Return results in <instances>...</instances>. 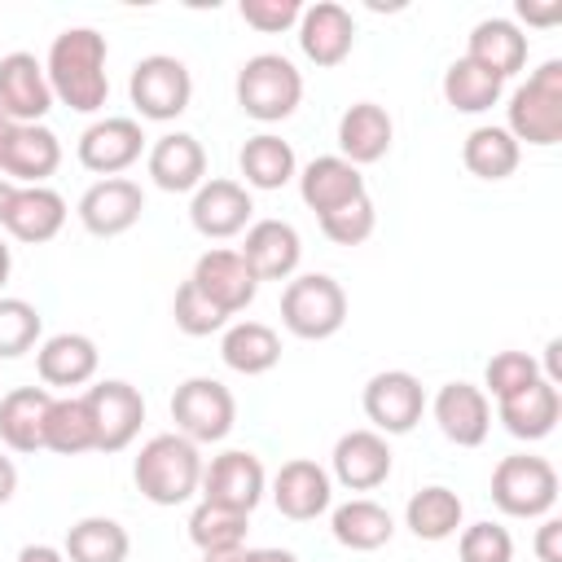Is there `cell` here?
Returning a JSON list of instances; mask_svg holds the SVG:
<instances>
[{
	"label": "cell",
	"mask_w": 562,
	"mask_h": 562,
	"mask_svg": "<svg viewBox=\"0 0 562 562\" xmlns=\"http://www.w3.org/2000/svg\"><path fill=\"white\" fill-rule=\"evenodd\" d=\"M430 413H435L439 435L457 448H479L492 430V404H487L483 386H474V382H443L430 400Z\"/></svg>",
	"instance_id": "ac0fdd59"
},
{
	"label": "cell",
	"mask_w": 562,
	"mask_h": 562,
	"mask_svg": "<svg viewBox=\"0 0 562 562\" xmlns=\"http://www.w3.org/2000/svg\"><path fill=\"white\" fill-rule=\"evenodd\" d=\"M171 316H176V329L180 334H189V338H206V334H220L224 325H228V316L193 285V281H184L180 290H176V299H171Z\"/></svg>",
	"instance_id": "60d3db41"
},
{
	"label": "cell",
	"mask_w": 562,
	"mask_h": 562,
	"mask_svg": "<svg viewBox=\"0 0 562 562\" xmlns=\"http://www.w3.org/2000/svg\"><path fill=\"white\" fill-rule=\"evenodd\" d=\"M237 13H241L246 26H255V31H263V35H281V31L299 26L303 4H299V0H241Z\"/></svg>",
	"instance_id": "f6af8a7d"
},
{
	"label": "cell",
	"mask_w": 562,
	"mask_h": 562,
	"mask_svg": "<svg viewBox=\"0 0 562 562\" xmlns=\"http://www.w3.org/2000/svg\"><path fill=\"white\" fill-rule=\"evenodd\" d=\"M61 224H66V198L57 189H48V184H18L0 228L13 241L44 246V241H53L61 233Z\"/></svg>",
	"instance_id": "d4e9b609"
},
{
	"label": "cell",
	"mask_w": 562,
	"mask_h": 562,
	"mask_svg": "<svg viewBox=\"0 0 562 562\" xmlns=\"http://www.w3.org/2000/svg\"><path fill=\"white\" fill-rule=\"evenodd\" d=\"M13 492H18V465H13V457L0 452V505H9Z\"/></svg>",
	"instance_id": "f907efd6"
},
{
	"label": "cell",
	"mask_w": 562,
	"mask_h": 562,
	"mask_svg": "<svg viewBox=\"0 0 562 562\" xmlns=\"http://www.w3.org/2000/svg\"><path fill=\"white\" fill-rule=\"evenodd\" d=\"M329 531H334V540H338L342 549H351V553H373V549L391 544L395 518H391L386 505H378V501H369V496H351L347 505H338V509L329 514Z\"/></svg>",
	"instance_id": "4dcf8cb0"
},
{
	"label": "cell",
	"mask_w": 562,
	"mask_h": 562,
	"mask_svg": "<svg viewBox=\"0 0 562 562\" xmlns=\"http://www.w3.org/2000/svg\"><path fill=\"white\" fill-rule=\"evenodd\" d=\"M404 527H408L417 540H430V544L452 540V536L465 527V505H461V496H457L452 487L430 483V487H422V492L408 496V505H404Z\"/></svg>",
	"instance_id": "d6a6232c"
},
{
	"label": "cell",
	"mask_w": 562,
	"mask_h": 562,
	"mask_svg": "<svg viewBox=\"0 0 562 562\" xmlns=\"http://www.w3.org/2000/svg\"><path fill=\"white\" fill-rule=\"evenodd\" d=\"M360 404H364V417L373 422L369 430H378V435H408L422 422V413H426V391H422V382L408 369H382V373H373L364 382Z\"/></svg>",
	"instance_id": "30bf717a"
},
{
	"label": "cell",
	"mask_w": 562,
	"mask_h": 562,
	"mask_svg": "<svg viewBox=\"0 0 562 562\" xmlns=\"http://www.w3.org/2000/svg\"><path fill=\"white\" fill-rule=\"evenodd\" d=\"M299 48L312 66H342L356 48V22L338 0L303 4L299 13Z\"/></svg>",
	"instance_id": "d6986e66"
},
{
	"label": "cell",
	"mask_w": 562,
	"mask_h": 562,
	"mask_svg": "<svg viewBox=\"0 0 562 562\" xmlns=\"http://www.w3.org/2000/svg\"><path fill=\"white\" fill-rule=\"evenodd\" d=\"M395 140V123L386 114V105L378 101H356L342 110L338 119V154L351 162V167H364V162H378L386 158Z\"/></svg>",
	"instance_id": "83f0119b"
},
{
	"label": "cell",
	"mask_w": 562,
	"mask_h": 562,
	"mask_svg": "<svg viewBox=\"0 0 562 562\" xmlns=\"http://www.w3.org/2000/svg\"><path fill=\"white\" fill-rule=\"evenodd\" d=\"M518 158H522V145L505 127H496V123L474 127L465 136V145H461V162L479 180H509L518 171Z\"/></svg>",
	"instance_id": "d590c367"
},
{
	"label": "cell",
	"mask_w": 562,
	"mask_h": 562,
	"mask_svg": "<svg viewBox=\"0 0 562 562\" xmlns=\"http://www.w3.org/2000/svg\"><path fill=\"white\" fill-rule=\"evenodd\" d=\"M373 228H378V211H373L369 193L347 202V206H338V211H329V215H321V233L334 246H360V241L373 237Z\"/></svg>",
	"instance_id": "7bdbcfd3"
},
{
	"label": "cell",
	"mask_w": 562,
	"mask_h": 562,
	"mask_svg": "<svg viewBox=\"0 0 562 562\" xmlns=\"http://www.w3.org/2000/svg\"><path fill=\"white\" fill-rule=\"evenodd\" d=\"M518 18H522L527 26H553V22H562V0H553V4L518 0Z\"/></svg>",
	"instance_id": "7dc6e473"
},
{
	"label": "cell",
	"mask_w": 562,
	"mask_h": 562,
	"mask_svg": "<svg viewBox=\"0 0 562 562\" xmlns=\"http://www.w3.org/2000/svg\"><path fill=\"white\" fill-rule=\"evenodd\" d=\"M281 325L303 342H325L347 325V290L329 272L290 277L281 290Z\"/></svg>",
	"instance_id": "5b68a950"
},
{
	"label": "cell",
	"mask_w": 562,
	"mask_h": 562,
	"mask_svg": "<svg viewBox=\"0 0 562 562\" xmlns=\"http://www.w3.org/2000/svg\"><path fill=\"white\" fill-rule=\"evenodd\" d=\"M202 448L193 439H184L180 430L154 435L140 443L136 461H132V483L149 505H184L198 487H202Z\"/></svg>",
	"instance_id": "7a4b0ae2"
},
{
	"label": "cell",
	"mask_w": 562,
	"mask_h": 562,
	"mask_svg": "<svg viewBox=\"0 0 562 562\" xmlns=\"http://www.w3.org/2000/svg\"><path fill=\"white\" fill-rule=\"evenodd\" d=\"M44 448L57 457H79L92 452V417L83 395H53L48 404V422H44Z\"/></svg>",
	"instance_id": "74e56055"
},
{
	"label": "cell",
	"mask_w": 562,
	"mask_h": 562,
	"mask_svg": "<svg viewBox=\"0 0 562 562\" xmlns=\"http://www.w3.org/2000/svg\"><path fill=\"white\" fill-rule=\"evenodd\" d=\"M97 364H101V351L88 334H53L35 347V373L44 386H83L97 378Z\"/></svg>",
	"instance_id": "484cf974"
},
{
	"label": "cell",
	"mask_w": 562,
	"mask_h": 562,
	"mask_svg": "<svg viewBox=\"0 0 562 562\" xmlns=\"http://www.w3.org/2000/svg\"><path fill=\"white\" fill-rule=\"evenodd\" d=\"M250 215H255V202H250V189L241 180H228V176H215V180H202L193 189V202H189V224L206 237V241H228L237 233L250 228Z\"/></svg>",
	"instance_id": "7c38bea8"
},
{
	"label": "cell",
	"mask_w": 562,
	"mask_h": 562,
	"mask_svg": "<svg viewBox=\"0 0 562 562\" xmlns=\"http://www.w3.org/2000/svg\"><path fill=\"white\" fill-rule=\"evenodd\" d=\"M9 272H13V250H9V241L0 237V290H4V281H9Z\"/></svg>",
	"instance_id": "db71d44e"
},
{
	"label": "cell",
	"mask_w": 562,
	"mask_h": 562,
	"mask_svg": "<svg viewBox=\"0 0 562 562\" xmlns=\"http://www.w3.org/2000/svg\"><path fill=\"white\" fill-rule=\"evenodd\" d=\"M492 505L509 518H549L558 505V470L531 452L501 457L492 470Z\"/></svg>",
	"instance_id": "8992f818"
},
{
	"label": "cell",
	"mask_w": 562,
	"mask_h": 562,
	"mask_svg": "<svg viewBox=\"0 0 562 562\" xmlns=\"http://www.w3.org/2000/svg\"><path fill=\"white\" fill-rule=\"evenodd\" d=\"M549 386H562V338H549L544 347V373H540Z\"/></svg>",
	"instance_id": "c3c4849f"
},
{
	"label": "cell",
	"mask_w": 562,
	"mask_h": 562,
	"mask_svg": "<svg viewBox=\"0 0 562 562\" xmlns=\"http://www.w3.org/2000/svg\"><path fill=\"white\" fill-rule=\"evenodd\" d=\"M13 562H66V553L57 544H22Z\"/></svg>",
	"instance_id": "681fc988"
},
{
	"label": "cell",
	"mask_w": 562,
	"mask_h": 562,
	"mask_svg": "<svg viewBox=\"0 0 562 562\" xmlns=\"http://www.w3.org/2000/svg\"><path fill=\"white\" fill-rule=\"evenodd\" d=\"M61 553H66V562H127L132 536H127V527L119 518L88 514V518L66 527Z\"/></svg>",
	"instance_id": "e575fe53"
},
{
	"label": "cell",
	"mask_w": 562,
	"mask_h": 562,
	"mask_svg": "<svg viewBox=\"0 0 562 562\" xmlns=\"http://www.w3.org/2000/svg\"><path fill=\"white\" fill-rule=\"evenodd\" d=\"M461 562H514V536L501 522H470L457 531Z\"/></svg>",
	"instance_id": "ee69618b"
},
{
	"label": "cell",
	"mask_w": 562,
	"mask_h": 562,
	"mask_svg": "<svg viewBox=\"0 0 562 562\" xmlns=\"http://www.w3.org/2000/svg\"><path fill=\"white\" fill-rule=\"evenodd\" d=\"M272 505L290 522H312L334 505V479L312 457H294L272 479Z\"/></svg>",
	"instance_id": "44dd1931"
},
{
	"label": "cell",
	"mask_w": 562,
	"mask_h": 562,
	"mask_svg": "<svg viewBox=\"0 0 562 562\" xmlns=\"http://www.w3.org/2000/svg\"><path fill=\"white\" fill-rule=\"evenodd\" d=\"M13 193H18V184L0 176V224H4V215H9V202H13Z\"/></svg>",
	"instance_id": "f5cc1de1"
},
{
	"label": "cell",
	"mask_w": 562,
	"mask_h": 562,
	"mask_svg": "<svg viewBox=\"0 0 562 562\" xmlns=\"http://www.w3.org/2000/svg\"><path fill=\"white\" fill-rule=\"evenodd\" d=\"M53 110V88L44 61L35 53H4L0 57V114L13 123H44Z\"/></svg>",
	"instance_id": "2e32d148"
},
{
	"label": "cell",
	"mask_w": 562,
	"mask_h": 562,
	"mask_svg": "<svg viewBox=\"0 0 562 562\" xmlns=\"http://www.w3.org/2000/svg\"><path fill=\"white\" fill-rule=\"evenodd\" d=\"M145 171L162 193H193L206 180V149L193 132H162L145 154Z\"/></svg>",
	"instance_id": "7402d4cb"
},
{
	"label": "cell",
	"mask_w": 562,
	"mask_h": 562,
	"mask_svg": "<svg viewBox=\"0 0 562 562\" xmlns=\"http://www.w3.org/2000/svg\"><path fill=\"white\" fill-rule=\"evenodd\" d=\"M127 97H132V105H136L140 119H149V123H171V119H180V114L189 110V101H193V75H189V66H184L180 57H171V53H149V57H140V61L132 66V75H127Z\"/></svg>",
	"instance_id": "52a82bcc"
},
{
	"label": "cell",
	"mask_w": 562,
	"mask_h": 562,
	"mask_svg": "<svg viewBox=\"0 0 562 562\" xmlns=\"http://www.w3.org/2000/svg\"><path fill=\"white\" fill-rule=\"evenodd\" d=\"M140 149H145L140 123L127 119V114H105V119H97V123L83 127L75 154H79V162H83L88 171H97L101 180H110V176L127 171V167L140 158Z\"/></svg>",
	"instance_id": "5bb4252c"
},
{
	"label": "cell",
	"mask_w": 562,
	"mask_h": 562,
	"mask_svg": "<svg viewBox=\"0 0 562 562\" xmlns=\"http://www.w3.org/2000/svg\"><path fill=\"white\" fill-rule=\"evenodd\" d=\"M501 92H505V79H496L492 70H483L470 57H457L443 70V101L457 114H483V110H492L501 101Z\"/></svg>",
	"instance_id": "8d00e7d4"
},
{
	"label": "cell",
	"mask_w": 562,
	"mask_h": 562,
	"mask_svg": "<svg viewBox=\"0 0 562 562\" xmlns=\"http://www.w3.org/2000/svg\"><path fill=\"white\" fill-rule=\"evenodd\" d=\"M140 211H145V193L127 176H110V180L88 184L83 198H79V206H75L79 224L92 237H119V233H127L140 220Z\"/></svg>",
	"instance_id": "e0dca14e"
},
{
	"label": "cell",
	"mask_w": 562,
	"mask_h": 562,
	"mask_svg": "<svg viewBox=\"0 0 562 562\" xmlns=\"http://www.w3.org/2000/svg\"><path fill=\"white\" fill-rule=\"evenodd\" d=\"M61 167V140L53 127L44 123H18L4 158H0V176L13 184H48V176Z\"/></svg>",
	"instance_id": "cb8c5ba5"
},
{
	"label": "cell",
	"mask_w": 562,
	"mask_h": 562,
	"mask_svg": "<svg viewBox=\"0 0 562 562\" xmlns=\"http://www.w3.org/2000/svg\"><path fill=\"white\" fill-rule=\"evenodd\" d=\"M202 562H246V549H224V553H202Z\"/></svg>",
	"instance_id": "11a10c76"
},
{
	"label": "cell",
	"mask_w": 562,
	"mask_h": 562,
	"mask_svg": "<svg viewBox=\"0 0 562 562\" xmlns=\"http://www.w3.org/2000/svg\"><path fill=\"white\" fill-rule=\"evenodd\" d=\"M44 334V316L35 312V303L0 294V360H18L26 356Z\"/></svg>",
	"instance_id": "ab89813d"
},
{
	"label": "cell",
	"mask_w": 562,
	"mask_h": 562,
	"mask_svg": "<svg viewBox=\"0 0 562 562\" xmlns=\"http://www.w3.org/2000/svg\"><path fill=\"white\" fill-rule=\"evenodd\" d=\"M505 132L518 145H536V149H549L562 140V61L558 57L540 61L531 79L509 92Z\"/></svg>",
	"instance_id": "3957f363"
},
{
	"label": "cell",
	"mask_w": 562,
	"mask_h": 562,
	"mask_svg": "<svg viewBox=\"0 0 562 562\" xmlns=\"http://www.w3.org/2000/svg\"><path fill=\"white\" fill-rule=\"evenodd\" d=\"M189 281H193V285H198L224 316L246 312V307L255 303V294H259L255 272H250L246 259H241L237 250H228V246L202 250L198 263H193V272H189Z\"/></svg>",
	"instance_id": "9a60e30c"
},
{
	"label": "cell",
	"mask_w": 562,
	"mask_h": 562,
	"mask_svg": "<svg viewBox=\"0 0 562 562\" xmlns=\"http://www.w3.org/2000/svg\"><path fill=\"white\" fill-rule=\"evenodd\" d=\"M465 57L492 70L496 79H514L527 66V35L509 18H483L465 40Z\"/></svg>",
	"instance_id": "f546056e"
},
{
	"label": "cell",
	"mask_w": 562,
	"mask_h": 562,
	"mask_svg": "<svg viewBox=\"0 0 562 562\" xmlns=\"http://www.w3.org/2000/svg\"><path fill=\"white\" fill-rule=\"evenodd\" d=\"M391 465H395V457H391L386 435H378L369 426L338 435V443L329 452V479H338L347 492H373V487H382L391 479Z\"/></svg>",
	"instance_id": "4fadbf2b"
},
{
	"label": "cell",
	"mask_w": 562,
	"mask_h": 562,
	"mask_svg": "<svg viewBox=\"0 0 562 562\" xmlns=\"http://www.w3.org/2000/svg\"><path fill=\"white\" fill-rule=\"evenodd\" d=\"M536 378H540V360L536 356H527V351H496L487 360V369H483V395L505 400V395L531 386Z\"/></svg>",
	"instance_id": "b9f144b4"
},
{
	"label": "cell",
	"mask_w": 562,
	"mask_h": 562,
	"mask_svg": "<svg viewBox=\"0 0 562 562\" xmlns=\"http://www.w3.org/2000/svg\"><path fill=\"white\" fill-rule=\"evenodd\" d=\"M496 417H501V426H505L514 439L536 443V439L553 435V426H558V417H562V391L549 386L544 378H536L531 386H522V391L496 400Z\"/></svg>",
	"instance_id": "f1b7e54d"
},
{
	"label": "cell",
	"mask_w": 562,
	"mask_h": 562,
	"mask_svg": "<svg viewBox=\"0 0 562 562\" xmlns=\"http://www.w3.org/2000/svg\"><path fill=\"white\" fill-rule=\"evenodd\" d=\"M105 57H110V44L97 26H66L61 35H53L44 57L53 101L70 105L75 114H97L110 97Z\"/></svg>",
	"instance_id": "6da1fadb"
},
{
	"label": "cell",
	"mask_w": 562,
	"mask_h": 562,
	"mask_svg": "<svg viewBox=\"0 0 562 562\" xmlns=\"http://www.w3.org/2000/svg\"><path fill=\"white\" fill-rule=\"evenodd\" d=\"M536 558L540 562H562V518H540V527H536Z\"/></svg>",
	"instance_id": "bcb514c9"
},
{
	"label": "cell",
	"mask_w": 562,
	"mask_h": 562,
	"mask_svg": "<svg viewBox=\"0 0 562 562\" xmlns=\"http://www.w3.org/2000/svg\"><path fill=\"white\" fill-rule=\"evenodd\" d=\"M92 417V452H123L145 422V395L123 378H101L83 391Z\"/></svg>",
	"instance_id": "9c48e42d"
},
{
	"label": "cell",
	"mask_w": 562,
	"mask_h": 562,
	"mask_svg": "<svg viewBox=\"0 0 562 562\" xmlns=\"http://www.w3.org/2000/svg\"><path fill=\"white\" fill-rule=\"evenodd\" d=\"M13 127H18V123L0 114V158H4V145H9V136H13Z\"/></svg>",
	"instance_id": "9f6ffc18"
},
{
	"label": "cell",
	"mask_w": 562,
	"mask_h": 562,
	"mask_svg": "<svg viewBox=\"0 0 562 562\" xmlns=\"http://www.w3.org/2000/svg\"><path fill=\"white\" fill-rule=\"evenodd\" d=\"M220 360H224L233 373L259 378V373L277 369V360H281V338H277V329L263 325V321H233V325H224Z\"/></svg>",
	"instance_id": "1f68e13d"
},
{
	"label": "cell",
	"mask_w": 562,
	"mask_h": 562,
	"mask_svg": "<svg viewBox=\"0 0 562 562\" xmlns=\"http://www.w3.org/2000/svg\"><path fill=\"white\" fill-rule=\"evenodd\" d=\"M53 391L48 386H13L0 395V443L9 452H40L44 448V422H48Z\"/></svg>",
	"instance_id": "4316f807"
},
{
	"label": "cell",
	"mask_w": 562,
	"mask_h": 562,
	"mask_svg": "<svg viewBox=\"0 0 562 562\" xmlns=\"http://www.w3.org/2000/svg\"><path fill=\"white\" fill-rule=\"evenodd\" d=\"M233 92H237V105H241L246 119H255V123H281L303 101V75L281 53H255V57L241 61Z\"/></svg>",
	"instance_id": "277c9868"
},
{
	"label": "cell",
	"mask_w": 562,
	"mask_h": 562,
	"mask_svg": "<svg viewBox=\"0 0 562 562\" xmlns=\"http://www.w3.org/2000/svg\"><path fill=\"white\" fill-rule=\"evenodd\" d=\"M246 531H250V514L198 501L189 514V540L202 553H224V549H246Z\"/></svg>",
	"instance_id": "f35d334b"
},
{
	"label": "cell",
	"mask_w": 562,
	"mask_h": 562,
	"mask_svg": "<svg viewBox=\"0 0 562 562\" xmlns=\"http://www.w3.org/2000/svg\"><path fill=\"white\" fill-rule=\"evenodd\" d=\"M171 422L193 443H220L237 422V400L220 378H184L171 395Z\"/></svg>",
	"instance_id": "ba28073f"
},
{
	"label": "cell",
	"mask_w": 562,
	"mask_h": 562,
	"mask_svg": "<svg viewBox=\"0 0 562 562\" xmlns=\"http://www.w3.org/2000/svg\"><path fill=\"white\" fill-rule=\"evenodd\" d=\"M237 255L246 259V268L255 272V281H290L299 259H303V237L290 220H255L246 228V241L237 246Z\"/></svg>",
	"instance_id": "ffe728a7"
},
{
	"label": "cell",
	"mask_w": 562,
	"mask_h": 562,
	"mask_svg": "<svg viewBox=\"0 0 562 562\" xmlns=\"http://www.w3.org/2000/svg\"><path fill=\"white\" fill-rule=\"evenodd\" d=\"M364 193L369 189H364L360 167H351L342 154H321L299 171V198H303L307 211H316V220L356 202V198H364Z\"/></svg>",
	"instance_id": "603a6c76"
},
{
	"label": "cell",
	"mask_w": 562,
	"mask_h": 562,
	"mask_svg": "<svg viewBox=\"0 0 562 562\" xmlns=\"http://www.w3.org/2000/svg\"><path fill=\"white\" fill-rule=\"evenodd\" d=\"M237 167L246 176V189H285L299 176V158L290 149V140H281L277 132H259L237 149Z\"/></svg>",
	"instance_id": "836d02e7"
},
{
	"label": "cell",
	"mask_w": 562,
	"mask_h": 562,
	"mask_svg": "<svg viewBox=\"0 0 562 562\" xmlns=\"http://www.w3.org/2000/svg\"><path fill=\"white\" fill-rule=\"evenodd\" d=\"M202 501L211 505H224V509H237V514H250L263 492H268V474H263V461L246 448H228L220 457H211L202 465Z\"/></svg>",
	"instance_id": "8fae6325"
},
{
	"label": "cell",
	"mask_w": 562,
	"mask_h": 562,
	"mask_svg": "<svg viewBox=\"0 0 562 562\" xmlns=\"http://www.w3.org/2000/svg\"><path fill=\"white\" fill-rule=\"evenodd\" d=\"M246 562H299V558L290 549H272L268 544V549H246Z\"/></svg>",
	"instance_id": "816d5d0a"
}]
</instances>
